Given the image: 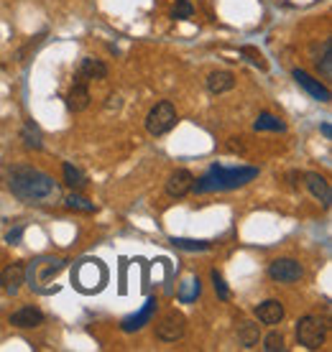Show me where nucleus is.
<instances>
[{"mask_svg": "<svg viewBox=\"0 0 332 352\" xmlns=\"http://www.w3.org/2000/svg\"><path fill=\"white\" fill-rule=\"evenodd\" d=\"M269 276L279 283H294L304 276V268H302V263L294 261V258H276V261L269 265Z\"/></svg>", "mask_w": 332, "mask_h": 352, "instance_id": "0eeeda50", "label": "nucleus"}, {"mask_svg": "<svg viewBox=\"0 0 332 352\" xmlns=\"http://www.w3.org/2000/svg\"><path fill=\"white\" fill-rule=\"evenodd\" d=\"M107 283V268L97 258H85L72 268V286L82 294H97Z\"/></svg>", "mask_w": 332, "mask_h": 352, "instance_id": "20e7f679", "label": "nucleus"}, {"mask_svg": "<svg viewBox=\"0 0 332 352\" xmlns=\"http://www.w3.org/2000/svg\"><path fill=\"white\" fill-rule=\"evenodd\" d=\"M67 207L77 212H85V214H92V212L97 210L95 204L90 202L87 197H82V194H70V197H67Z\"/></svg>", "mask_w": 332, "mask_h": 352, "instance_id": "a878e982", "label": "nucleus"}, {"mask_svg": "<svg viewBox=\"0 0 332 352\" xmlns=\"http://www.w3.org/2000/svg\"><path fill=\"white\" fill-rule=\"evenodd\" d=\"M263 350L266 352H281L284 350V337H281L279 332L266 335V340H263Z\"/></svg>", "mask_w": 332, "mask_h": 352, "instance_id": "c756f323", "label": "nucleus"}, {"mask_svg": "<svg viewBox=\"0 0 332 352\" xmlns=\"http://www.w3.org/2000/svg\"><path fill=\"white\" fill-rule=\"evenodd\" d=\"M194 16V6L189 3V0H176L174 10H172V18L174 21H187V18Z\"/></svg>", "mask_w": 332, "mask_h": 352, "instance_id": "bb28decb", "label": "nucleus"}, {"mask_svg": "<svg viewBox=\"0 0 332 352\" xmlns=\"http://www.w3.org/2000/svg\"><path fill=\"white\" fill-rule=\"evenodd\" d=\"M200 294H202L200 278H197V276H189V278H184L179 291H176V299L182 301V304H189V301H194Z\"/></svg>", "mask_w": 332, "mask_h": 352, "instance_id": "6ab92c4d", "label": "nucleus"}, {"mask_svg": "<svg viewBox=\"0 0 332 352\" xmlns=\"http://www.w3.org/2000/svg\"><path fill=\"white\" fill-rule=\"evenodd\" d=\"M10 324L18 329H34V327L44 324V311L36 307H23L10 314Z\"/></svg>", "mask_w": 332, "mask_h": 352, "instance_id": "f8f14e48", "label": "nucleus"}, {"mask_svg": "<svg viewBox=\"0 0 332 352\" xmlns=\"http://www.w3.org/2000/svg\"><path fill=\"white\" fill-rule=\"evenodd\" d=\"M322 133H324V135H327V138H330V135H332V128H330V123H324V125H322Z\"/></svg>", "mask_w": 332, "mask_h": 352, "instance_id": "2f4dec72", "label": "nucleus"}, {"mask_svg": "<svg viewBox=\"0 0 332 352\" xmlns=\"http://www.w3.org/2000/svg\"><path fill=\"white\" fill-rule=\"evenodd\" d=\"M67 258H52V256H41L31 261L26 268V281L28 286L36 291V294H52L56 291V276H59L64 268H67Z\"/></svg>", "mask_w": 332, "mask_h": 352, "instance_id": "7ed1b4c3", "label": "nucleus"}, {"mask_svg": "<svg viewBox=\"0 0 332 352\" xmlns=\"http://www.w3.org/2000/svg\"><path fill=\"white\" fill-rule=\"evenodd\" d=\"M256 317H258V322H263V324H279L281 319H284V307H281V301L269 299L256 309Z\"/></svg>", "mask_w": 332, "mask_h": 352, "instance_id": "dca6fc26", "label": "nucleus"}, {"mask_svg": "<svg viewBox=\"0 0 332 352\" xmlns=\"http://www.w3.org/2000/svg\"><path fill=\"white\" fill-rule=\"evenodd\" d=\"M64 182H67V186H72V189H82L87 179H85V174H82L77 166H72V164H64Z\"/></svg>", "mask_w": 332, "mask_h": 352, "instance_id": "393cba45", "label": "nucleus"}, {"mask_svg": "<svg viewBox=\"0 0 332 352\" xmlns=\"http://www.w3.org/2000/svg\"><path fill=\"white\" fill-rule=\"evenodd\" d=\"M256 131H273V133H284L287 131V125L281 123L276 115L271 113H261L258 118H256V123H253Z\"/></svg>", "mask_w": 332, "mask_h": 352, "instance_id": "aec40b11", "label": "nucleus"}, {"mask_svg": "<svg viewBox=\"0 0 332 352\" xmlns=\"http://www.w3.org/2000/svg\"><path fill=\"white\" fill-rule=\"evenodd\" d=\"M258 337H261L258 335V324H248V322H243L240 329H238V340H240V344L248 347V350L258 344Z\"/></svg>", "mask_w": 332, "mask_h": 352, "instance_id": "4be33fe9", "label": "nucleus"}, {"mask_svg": "<svg viewBox=\"0 0 332 352\" xmlns=\"http://www.w3.org/2000/svg\"><path fill=\"white\" fill-rule=\"evenodd\" d=\"M0 283H3V289L8 291V294L16 296L21 286L26 283V268L21 263H10L6 271H0Z\"/></svg>", "mask_w": 332, "mask_h": 352, "instance_id": "ddd939ff", "label": "nucleus"}, {"mask_svg": "<svg viewBox=\"0 0 332 352\" xmlns=\"http://www.w3.org/2000/svg\"><path fill=\"white\" fill-rule=\"evenodd\" d=\"M192 184H194V176L192 171H187V168H176L174 174L169 176V182H166V194L169 197H187V194L192 192Z\"/></svg>", "mask_w": 332, "mask_h": 352, "instance_id": "9d476101", "label": "nucleus"}, {"mask_svg": "<svg viewBox=\"0 0 332 352\" xmlns=\"http://www.w3.org/2000/svg\"><path fill=\"white\" fill-rule=\"evenodd\" d=\"M236 87V74L233 72H212L207 77V89L212 95H222V92H230Z\"/></svg>", "mask_w": 332, "mask_h": 352, "instance_id": "a211bd4d", "label": "nucleus"}, {"mask_svg": "<svg viewBox=\"0 0 332 352\" xmlns=\"http://www.w3.org/2000/svg\"><path fill=\"white\" fill-rule=\"evenodd\" d=\"M172 245L179 248V250H189V253H205V250L212 248L207 240H189V238H172Z\"/></svg>", "mask_w": 332, "mask_h": 352, "instance_id": "412c9836", "label": "nucleus"}, {"mask_svg": "<svg viewBox=\"0 0 332 352\" xmlns=\"http://www.w3.org/2000/svg\"><path fill=\"white\" fill-rule=\"evenodd\" d=\"M304 184H307V189H309V192L315 194L317 199L324 204V207H330L332 192H330V184H327V179H324V176L309 171V174H304Z\"/></svg>", "mask_w": 332, "mask_h": 352, "instance_id": "2eb2a0df", "label": "nucleus"}, {"mask_svg": "<svg viewBox=\"0 0 332 352\" xmlns=\"http://www.w3.org/2000/svg\"><path fill=\"white\" fill-rule=\"evenodd\" d=\"M327 337V322L320 317H302L297 322V340L299 344H304L307 350H320Z\"/></svg>", "mask_w": 332, "mask_h": 352, "instance_id": "39448f33", "label": "nucleus"}, {"mask_svg": "<svg viewBox=\"0 0 332 352\" xmlns=\"http://www.w3.org/2000/svg\"><path fill=\"white\" fill-rule=\"evenodd\" d=\"M77 77H82V80H105L107 77V67L100 59H92V56H85L82 62H79V72Z\"/></svg>", "mask_w": 332, "mask_h": 352, "instance_id": "f3484780", "label": "nucleus"}, {"mask_svg": "<svg viewBox=\"0 0 332 352\" xmlns=\"http://www.w3.org/2000/svg\"><path fill=\"white\" fill-rule=\"evenodd\" d=\"M176 125V107L169 100H161L151 107V113L146 115V131L151 135H164Z\"/></svg>", "mask_w": 332, "mask_h": 352, "instance_id": "423d86ee", "label": "nucleus"}, {"mask_svg": "<svg viewBox=\"0 0 332 352\" xmlns=\"http://www.w3.org/2000/svg\"><path fill=\"white\" fill-rule=\"evenodd\" d=\"M90 100H92V97H90L87 80L77 77L70 89V95H67V107H70L72 113H82V110H87L90 107Z\"/></svg>", "mask_w": 332, "mask_h": 352, "instance_id": "9b49d317", "label": "nucleus"}, {"mask_svg": "<svg viewBox=\"0 0 332 352\" xmlns=\"http://www.w3.org/2000/svg\"><path fill=\"white\" fill-rule=\"evenodd\" d=\"M320 69H322V74L330 80L332 77V41L327 38L322 44V59H320Z\"/></svg>", "mask_w": 332, "mask_h": 352, "instance_id": "cd10ccee", "label": "nucleus"}, {"mask_svg": "<svg viewBox=\"0 0 332 352\" xmlns=\"http://www.w3.org/2000/svg\"><path fill=\"white\" fill-rule=\"evenodd\" d=\"M6 182L10 194L26 204H54L61 199V186L49 174L34 166H23V164L10 166L6 171Z\"/></svg>", "mask_w": 332, "mask_h": 352, "instance_id": "f257e3e1", "label": "nucleus"}, {"mask_svg": "<svg viewBox=\"0 0 332 352\" xmlns=\"http://www.w3.org/2000/svg\"><path fill=\"white\" fill-rule=\"evenodd\" d=\"M156 307H158V301L151 296V299H146V304L136 311V314H131V317H125L121 322V329L123 332H138L141 327H146L151 322V317L156 314Z\"/></svg>", "mask_w": 332, "mask_h": 352, "instance_id": "1a4fd4ad", "label": "nucleus"}, {"mask_svg": "<svg viewBox=\"0 0 332 352\" xmlns=\"http://www.w3.org/2000/svg\"><path fill=\"white\" fill-rule=\"evenodd\" d=\"M212 286H215V291H218V296L222 301L230 299V289H227L225 278H222V273L220 271H212Z\"/></svg>", "mask_w": 332, "mask_h": 352, "instance_id": "c85d7f7f", "label": "nucleus"}, {"mask_svg": "<svg viewBox=\"0 0 332 352\" xmlns=\"http://www.w3.org/2000/svg\"><path fill=\"white\" fill-rule=\"evenodd\" d=\"M184 329H187V322H184L182 314L169 311V314L156 324V337L158 340H164V342H176V340H182L184 337Z\"/></svg>", "mask_w": 332, "mask_h": 352, "instance_id": "6e6552de", "label": "nucleus"}, {"mask_svg": "<svg viewBox=\"0 0 332 352\" xmlns=\"http://www.w3.org/2000/svg\"><path fill=\"white\" fill-rule=\"evenodd\" d=\"M21 238H23V225H18L16 230H10L8 235H6V240H8L10 245H18V243H21Z\"/></svg>", "mask_w": 332, "mask_h": 352, "instance_id": "7c9ffc66", "label": "nucleus"}, {"mask_svg": "<svg viewBox=\"0 0 332 352\" xmlns=\"http://www.w3.org/2000/svg\"><path fill=\"white\" fill-rule=\"evenodd\" d=\"M21 138H23V143H26V148H34V151L44 148V143H41V133H39V128H36L34 123H28L26 128H23Z\"/></svg>", "mask_w": 332, "mask_h": 352, "instance_id": "5701e85b", "label": "nucleus"}, {"mask_svg": "<svg viewBox=\"0 0 332 352\" xmlns=\"http://www.w3.org/2000/svg\"><path fill=\"white\" fill-rule=\"evenodd\" d=\"M294 80L299 82V87H304L307 95H312L315 100H320V102H330V89L324 87V85H320L317 80H312L307 72L294 69Z\"/></svg>", "mask_w": 332, "mask_h": 352, "instance_id": "4468645a", "label": "nucleus"}, {"mask_svg": "<svg viewBox=\"0 0 332 352\" xmlns=\"http://www.w3.org/2000/svg\"><path fill=\"white\" fill-rule=\"evenodd\" d=\"M240 56H243L245 62H251L253 67H258V69H269V62L263 59V54L256 49V46H240Z\"/></svg>", "mask_w": 332, "mask_h": 352, "instance_id": "b1692460", "label": "nucleus"}, {"mask_svg": "<svg viewBox=\"0 0 332 352\" xmlns=\"http://www.w3.org/2000/svg\"><path fill=\"white\" fill-rule=\"evenodd\" d=\"M258 176V168L256 166H236V168H225V166H212L205 176H200L192 184V192L197 194H210V192H230V189H238V186H245L248 182H253Z\"/></svg>", "mask_w": 332, "mask_h": 352, "instance_id": "f03ea898", "label": "nucleus"}]
</instances>
